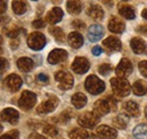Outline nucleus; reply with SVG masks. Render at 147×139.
<instances>
[{
    "mask_svg": "<svg viewBox=\"0 0 147 139\" xmlns=\"http://www.w3.org/2000/svg\"><path fill=\"white\" fill-rule=\"evenodd\" d=\"M111 87L114 92V94H117L120 97L127 96L130 94L131 86L127 82L126 78H121V77H115L111 79Z\"/></svg>",
    "mask_w": 147,
    "mask_h": 139,
    "instance_id": "obj_1",
    "label": "nucleus"
},
{
    "mask_svg": "<svg viewBox=\"0 0 147 139\" xmlns=\"http://www.w3.org/2000/svg\"><path fill=\"white\" fill-rule=\"evenodd\" d=\"M85 88L93 95H98L105 89V84L95 75H91L85 80Z\"/></svg>",
    "mask_w": 147,
    "mask_h": 139,
    "instance_id": "obj_2",
    "label": "nucleus"
},
{
    "mask_svg": "<svg viewBox=\"0 0 147 139\" xmlns=\"http://www.w3.org/2000/svg\"><path fill=\"white\" fill-rule=\"evenodd\" d=\"M45 43H47V38L45 36L42 34V33H38V32H34L28 36L27 38V44L28 47L32 49V50H42L44 47H45Z\"/></svg>",
    "mask_w": 147,
    "mask_h": 139,
    "instance_id": "obj_3",
    "label": "nucleus"
},
{
    "mask_svg": "<svg viewBox=\"0 0 147 139\" xmlns=\"http://www.w3.org/2000/svg\"><path fill=\"white\" fill-rule=\"evenodd\" d=\"M36 103V95L33 93V92H30V90H24L19 97V102L18 105L25 111L32 109Z\"/></svg>",
    "mask_w": 147,
    "mask_h": 139,
    "instance_id": "obj_4",
    "label": "nucleus"
},
{
    "mask_svg": "<svg viewBox=\"0 0 147 139\" xmlns=\"http://www.w3.org/2000/svg\"><path fill=\"white\" fill-rule=\"evenodd\" d=\"M55 80L58 82V84H59V88H61V89H63V90L70 89L74 85V78L69 72H66V71H58V72L55 74Z\"/></svg>",
    "mask_w": 147,
    "mask_h": 139,
    "instance_id": "obj_5",
    "label": "nucleus"
},
{
    "mask_svg": "<svg viewBox=\"0 0 147 139\" xmlns=\"http://www.w3.org/2000/svg\"><path fill=\"white\" fill-rule=\"evenodd\" d=\"M97 122H98V117L92 112H85L80 114L78 118V123L83 128H88V129L94 128L97 124Z\"/></svg>",
    "mask_w": 147,
    "mask_h": 139,
    "instance_id": "obj_6",
    "label": "nucleus"
},
{
    "mask_svg": "<svg viewBox=\"0 0 147 139\" xmlns=\"http://www.w3.org/2000/svg\"><path fill=\"white\" fill-rule=\"evenodd\" d=\"M59 103L58 101V97L55 96V95H49L48 100H45L41 105H38L37 107V113L38 114H47L49 112H52L57 107V105Z\"/></svg>",
    "mask_w": 147,
    "mask_h": 139,
    "instance_id": "obj_7",
    "label": "nucleus"
},
{
    "mask_svg": "<svg viewBox=\"0 0 147 139\" xmlns=\"http://www.w3.org/2000/svg\"><path fill=\"white\" fill-rule=\"evenodd\" d=\"M22 84H23L22 78L19 77L18 75H15V74H11V75L7 76L5 78V80H3L5 87L10 92H17L22 87Z\"/></svg>",
    "mask_w": 147,
    "mask_h": 139,
    "instance_id": "obj_8",
    "label": "nucleus"
},
{
    "mask_svg": "<svg viewBox=\"0 0 147 139\" xmlns=\"http://www.w3.org/2000/svg\"><path fill=\"white\" fill-rule=\"evenodd\" d=\"M71 69L76 72V74H85L87 72V70L90 69V62L86 58L84 57H78L74 60L73 65H71Z\"/></svg>",
    "mask_w": 147,
    "mask_h": 139,
    "instance_id": "obj_9",
    "label": "nucleus"
},
{
    "mask_svg": "<svg viewBox=\"0 0 147 139\" xmlns=\"http://www.w3.org/2000/svg\"><path fill=\"white\" fill-rule=\"evenodd\" d=\"M68 58V53L63 49H55L49 53L48 57V61L51 65H57L60 62H63L66 59Z\"/></svg>",
    "mask_w": 147,
    "mask_h": 139,
    "instance_id": "obj_10",
    "label": "nucleus"
},
{
    "mask_svg": "<svg viewBox=\"0 0 147 139\" xmlns=\"http://www.w3.org/2000/svg\"><path fill=\"white\" fill-rule=\"evenodd\" d=\"M132 65L131 62L129 61L128 59H122L120 61V63L118 65L117 69H115V72L118 75V77H121V78H127L129 75L132 72Z\"/></svg>",
    "mask_w": 147,
    "mask_h": 139,
    "instance_id": "obj_11",
    "label": "nucleus"
},
{
    "mask_svg": "<svg viewBox=\"0 0 147 139\" xmlns=\"http://www.w3.org/2000/svg\"><path fill=\"white\" fill-rule=\"evenodd\" d=\"M111 111V105L109 103L108 100L105 99H102V100H98L94 103V113L97 115V117H102V115H105L108 114Z\"/></svg>",
    "mask_w": 147,
    "mask_h": 139,
    "instance_id": "obj_12",
    "label": "nucleus"
},
{
    "mask_svg": "<svg viewBox=\"0 0 147 139\" xmlns=\"http://www.w3.org/2000/svg\"><path fill=\"white\" fill-rule=\"evenodd\" d=\"M18 118H19V113L16 110L11 109V107H7V109H5L3 111L0 112V119L6 122H9L11 124L17 123Z\"/></svg>",
    "mask_w": 147,
    "mask_h": 139,
    "instance_id": "obj_13",
    "label": "nucleus"
},
{
    "mask_svg": "<svg viewBox=\"0 0 147 139\" xmlns=\"http://www.w3.org/2000/svg\"><path fill=\"white\" fill-rule=\"evenodd\" d=\"M96 135L100 139H114L117 137V130L109 126H100L96 129Z\"/></svg>",
    "mask_w": 147,
    "mask_h": 139,
    "instance_id": "obj_14",
    "label": "nucleus"
},
{
    "mask_svg": "<svg viewBox=\"0 0 147 139\" xmlns=\"http://www.w3.org/2000/svg\"><path fill=\"white\" fill-rule=\"evenodd\" d=\"M130 47L136 54H143V53L146 52L147 50L146 42L140 37H134L130 42Z\"/></svg>",
    "mask_w": 147,
    "mask_h": 139,
    "instance_id": "obj_15",
    "label": "nucleus"
},
{
    "mask_svg": "<svg viewBox=\"0 0 147 139\" xmlns=\"http://www.w3.org/2000/svg\"><path fill=\"white\" fill-rule=\"evenodd\" d=\"M108 27H109V30H110L112 33L119 34V33H122V32L125 31V23H123V20L120 19V18L111 17Z\"/></svg>",
    "mask_w": 147,
    "mask_h": 139,
    "instance_id": "obj_16",
    "label": "nucleus"
},
{
    "mask_svg": "<svg viewBox=\"0 0 147 139\" xmlns=\"http://www.w3.org/2000/svg\"><path fill=\"white\" fill-rule=\"evenodd\" d=\"M103 34L104 30L101 25H92L88 30V38L92 42H97L98 40H101Z\"/></svg>",
    "mask_w": 147,
    "mask_h": 139,
    "instance_id": "obj_17",
    "label": "nucleus"
},
{
    "mask_svg": "<svg viewBox=\"0 0 147 139\" xmlns=\"http://www.w3.org/2000/svg\"><path fill=\"white\" fill-rule=\"evenodd\" d=\"M103 45L110 51H119V50H121V47H122L120 40L114 36H110V37L105 38L103 41Z\"/></svg>",
    "mask_w": 147,
    "mask_h": 139,
    "instance_id": "obj_18",
    "label": "nucleus"
},
{
    "mask_svg": "<svg viewBox=\"0 0 147 139\" xmlns=\"http://www.w3.org/2000/svg\"><path fill=\"white\" fill-rule=\"evenodd\" d=\"M63 17V11L58 8V7H55L53 9H51L48 15H47V20L50 23V24H57L59 23Z\"/></svg>",
    "mask_w": 147,
    "mask_h": 139,
    "instance_id": "obj_19",
    "label": "nucleus"
},
{
    "mask_svg": "<svg viewBox=\"0 0 147 139\" xmlns=\"http://www.w3.org/2000/svg\"><path fill=\"white\" fill-rule=\"evenodd\" d=\"M68 42L71 45V48L79 49L83 45V43H84V38H83V36H82L80 33L73 32V33H70V34L68 35Z\"/></svg>",
    "mask_w": 147,
    "mask_h": 139,
    "instance_id": "obj_20",
    "label": "nucleus"
},
{
    "mask_svg": "<svg viewBox=\"0 0 147 139\" xmlns=\"http://www.w3.org/2000/svg\"><path fill=\"white\" fill-rule=\"evenodd\" d=\"M87 15L93 19H102L104 16V11L98 5H91L87 8Z\"/></svg>",
    "mask_w": 147,
    "mask_h": 139,
    "instance_id": "obj_21",
    "label": "nucleus"
},
{
    "mask_svg": "<svg viewBox=\"0 0 147 139\" xmlns=\"http://www.w3.org/2000/svg\"><path fill=\"white\" fill-rule=\"evenodd\" d=\"M17 67H18L19 70H22V71H24V72H28V71H31V70L33 69L34 62H33L32 59L24 57V58L18 59V61H17Z\"/></svg>",
    "mask_w": 147,
    "mask_h": 139,
    "instance_id": "obj_22",
    "label": "nucleus"
},
{
    "mask_svg": "<svg viewBox=\"0 0 147 139\" xmlns=\"http://www.w3.org/2000/svg\"><path fill=\"white\" fill-rule=\"evenodd\" d=\"M11 7H13V10H14V13L16 15H23V14H25L26 10H27V8H28L26 0H14Z\"/></svg>",
    "mask_w": 147,
    "mask_h": 139,
    "instance_id": "obj_23",
    "label": "nucleus"
},
{
    "mask_svg": "<svg viewBox=\"0 0 147 139\" xmlns=\"http://www.w3.org/2000/svg\"><path fill=\"white\" fill-rule=\"evenodd\" d=\"M123 110L129 117H138L139 115V106L137 105V103H135L132 101L126 102L123 104Z\"/></svg>",
    "mask_w": 147,
    "mask_h": 139,
    "instance_id": "obj_24",
    "label": "nucleus"
},
{
    "mask_svg": "<svg viewBox=\"0 0 147 139\" xmlns=\"http://www.w3.org/2000/svg\"><path fill=\"white\" fill-rule=\"evenodd\" d=\"M71 103L76 109H82L87 103V97L83 93H76L71 97Z\"/></svg>",
    "mask_w": 147,
    "mask_h": 139,
    "instance_id": "obj_25",
    "label": "nucleus"
},
{
    "mask_svg": "<svg viewBox=\"0 0 147 139\" xmlns=\"http://www.w3.org/2000/svg\"><path fill=\"white\" fill-rule=\"evenodd\" d=\"M132 92L137 96L145 95L147 93V83L144 80H137L132 85Z\"/></svg>",
    "mask_w": 147,
    "mask_h": 139,
    "instance_id": "obj_26",
    "label": "nucleus"
},
{
    "mask_svg": "<svg viewBox=\"0 0 147 139\" xmlns=\"http://www.w3.org/2000/svg\"><path fill=\"white\" fill-rule=\"evenodd\" d=\"M119 14L126 19H134L136 16L134 8L129 5H120L119 6Z\"/></svg>",
    "mask_w": 147,
    "mask_h": 139,
    "instance_id": "obj_27",
    "label": "nucleus"
},
{
    "mask_svg": "<svg viewBox=\"0 0 147 139\" xmlns=\"http://www.w3.org/2000/svg\"><path fill=\"white\" fill-rule=\"evenodd\" d=\"M67 9L71 15H78L82 11V1L80 0H68Z\"/></svg>",
    "mask_w": 147,
    "mask_h": 139,
    "instance_id": "obj_28",
    "label": "nucleus"
},
{
    "mask_svg": "<svg viewBox=\"0 0 147 139\" xmlns=\"http://www.w3.org/2000/svg\"><path fill=\"white\" fill-rule=\"evenodd\" d=\"M132 134L136 139H147V124H138Z\"/></svg>",
    "mask_w": 147,
    "mask_h": 139,
    "instance_id": "obj_29",
    "label": "nucleus"
},
{
    "mask_svg": "<svg viewBox=\"0 0 147 139\" xmlns=\"http://www.w3.org/2000/svg\"><path fill=\"white\" fill-rule=\"evenodd\" d=\"M69 137L71 139H87L88 132L84 128H77L69 132Z\"/></svg>",
    "mask_w": 147,
    "mask_h": 139,
    "instance_id": "obj_30",
    "label": "nucleus"
},
{
    "mask_svg": "<svg viewBox=\"0 0 147 139\" xmlns=\"http://www.w3.org/2000/svg\"><path fill=\"white\" fill-rule=\"evenodd\" d=\"M49 32L55 36V38L58 41V42H63L65 38H66V37H65L63 31H62L61 28H59V27H51V28L49 30Z\"/></svg>",
    "mask_w": 147,
    "mask_h": 139,
    "instance_id": "obj_31",
    "label": "nucleus"
},
{
    "mask_svg": "<svg viewBox=\"0 0 147 139\" xmlns=\"http://www.w3.org/2000/svg\"><path fill=\"white\" fill-rule=\"evenodd\" d=\"M3 33L7 35V36H9V37H17L18 34L22 32L20 30H19L18 27H16V26H13V27H3Z\"/></svg>",
    "mask_w": 147,
    "mask_h": 139,
    "instance_id": "obj_32",
    "label": "nucleus"
},
{
    "mask_svg": "<svg viewBox=\"0 0 147 139\" xmlns=\"http://www.w3.org/2000/svg\"><path fill=\"white\" fill-rule=\"evenodd\" d=\"M43 131L45 135L50 136V137H55L58 135V129L57 127L52 126V124H45L44 128H43Z\"/></svg>",
    "mask_w": 147,
    "mask_h": 139,
    "instance_id": "obj_33",
    "label": "nucleus"
},
{
    "mask_svg": "<svg viewBox=\"0 0 147 139\" xmlns=\"http://www.w3.org/2000/svg\"><path fill=\"white\" fill-rule=\"evenodd\" d=\"M113 124H114L115 127H118L119 129H126V127H127V122L125 121L121 117L114 118V119H113Z\"/></svg>",
    "mask_w": 147,
    "mask_h": 139,
    "instance_id": "obj_34",
    "label": "nucleus"
},
{
    "mask_svg": "<svg viewBox=\"0 0 147 139\" xmlns=\"http://www.w3.org/2000/svg\"><path fill=\"white\" fill-rule=\"evenodd\" d=\"M19 138V132L18 130H11L7 134H5L3 136H1L0 139H18Z\"/></svg>",
    "mask_w": 147,
    "mask_h": 139,
    "instance_id": "obj_35",
    "label": "nucleus"
},
{
    "mask_svg": "<svg viewBox=\"0 0 147 139\" xmlns=\"http://www.w3.org/2000/svg\"><path fill=\"white\" fill-rule=\"evenodd\" d=\"M111 70H112V67H111L109 63H103V65H101L98 67V72L101 75H108Z\"/></svg>",
    "mask_w": 147,
    "mask_h": 139,
    "instance_id": "obj_36",
    "label": "nucleus"
},
{
    "mask_svg": "<svg viewBox=\"0 0 147 139\" xmlns=\"http://www.w3.org/2000/svg\"><path fill=\"white\" fill-rule=\"evenodd\" d=\"M138 67H139V71L142 72V75L147 78V61H142V62H139V66H138Z\"/></svg>",
    "mask_w": 147,
    "mask_h": 139,
    "instance_id": "obj_37",
    "label": "nucleus"
},
{
    "mask_svg": "<svg viewBox=\"0 0 147 139\" xmlns=\"http://www.w3.org/2000/svg\"><path fill=\"white\" fill-rule=\"evenodd\" d=\"M37 80H38L40 83H42V84H48V82H49V76L45 75V74H40V75H37Z\"/></svg>",
    "mask_w": 147,
    "mask_h": 139,
    "instance_id": "obj_38",
    "label": "nucleus"
},
{
    "mask_svg": "<svg viewBox=\"0 0 147 139\" xmlns=\"http://www.w3.org/2000/svg\"><path fill=\"white\" fill-rule=\"evenodd\" d=\"M73 26L75 27V28H78V30H84V28H85V24H84L82 20H78V19L74 20Z\"/></svg>",
    "mask_w": 147,
    "mask_h": 139,
    "instance_id": "obj_39",
    "label": "nucleus"
},
{
    "mask_svg": "<svg viewBox=\"0 0 147 139\" xmlns=\"http://www.w3.org/2000/svg\"><path fill=\"white\" fill-rule=\"evenodd\" d=\"M44 25H45V23L41 18H38V19L33 22V27H35V28H42V27H44Z\"/></svg>",
    "mask_w": 147,
    "mask_h": 139,
    "instance_id": "obj_40",
    "label": "nucleus"
},
{
    "mask_svg": "<svg viewBox=\"0 0 147 139\" xmlns=\"http://www.w3.org/2000/svg\"><path fill=\"white\" fill-rule=\"evenodd\" d=\"M102 51H103V50H102V48H101V47H98V45L94 47V48L92 49V52H93L94 55H100V54L102 53Z\"/></svg>",
    "mask_w": 147,
    "mask_h": 139,
    "instance_id": "obj_41",
    "label": "nucleus"
},
{
    "mask_svg": "<svg viewBox=\"0 0 147 139\" xmlns=\"http://www.w3.org/2000/svg\"><path fill=\"white\" fill-rule=\"evenodd\" d=\"M7 67H8V61H7L6 59H2V58H0V70L6 69Z\"/></svg>",
    "mask_w": 147,
    "mask_h": 139,
    "instance_id": "obj_42",
    "label": "nucleus"
},
{
    "mask_svg": "<svg viewBox=\"0 0 147 139\" xmlns=\"http://www.w3.org/2000/svg\"><path fill=\"white\" fill-rule=\"evenodd\" d=\"M6 9H7V5H6V2H5L3 0H0V15L3 14V13L6 11Z\"/></svg>",
    "mask_w": 147,
    "mask_h": 139,
    "instance_id": "obj_43",
    "label": "nucleus"
},
{
    "mask_svg": "<svg viewBox=\"0 0 147 139\" xmlns=\"http://www.w3.org/2000/svg\"><path fill=\"white\" fill-rule=\"evenodd\" d=\"M28 139H47V138L43 137V136H41V135H38V134H31Z\"/></svg>",
    "mask_w": 147,
    "mask_h": 139,
    "instance_id": "obj_44",
    "label": "nucleus"
},
{
    "mask_svg": "<svg viewBox=\"0 0 147 139\" xmlns=\"http://www.w3.org/2000/svg\"><path fill=\"white\" fill-rule=\"evenodd\" d=\"M138 32L147 35V26H140V28H138Z\"/></svg>",
    "mask_w": 147,
    "mask_h": 139,
    "instance_id": "obj_45",
    "label": "nucleus"
},
{
    "mask_svg": "<svg viewBox=\"0 0 147 139\" xmlns=\"http://www.w3.org/2000/svg\"><path fill=\"white\" fill-rule=\"evenodd\" d=\"M3 50H2V36L0 35V54H2Z\"/></svg>",
    "mask_w": 147,
    "mask_h": 139,
    "instance_id": "obj_46",
    "label": "nucleus"
},
{
    "mask_svg": "<svg viewBox=\"0 0 147 139\" xmlns=\"http://www.w3.org/2000/svg\"><path fill=\"white\" fill-rule=\"evenodd\" d=\"M142 16H143V17H144L147 20V8L143 10V13H142Z\"/></svg>",
    "mask_w": 147,
    "mask_h": 139,
    "instance_id": "obj_47",
    "label": "nucleus"
},
{
    "mask_svg": "<svg viewBox=\"0 0 147 139\" xmlns=\"http://www.w3.org/2000/svg\"><path fill=\"white\" fill-rule=\"evenodd\" d=\"M145 115H146V118H147V106H146V109H145Z\"/></svg>",
    "mask_w": 147,
    "mask_h": 139,
    "instance_id": "obj_48",
    "label": "nucleus"
},
{
    "mask_svg": "<svg viewBox=\"0 0 147 139\" xmlns=\"http://www.w3.org/2000/svg\"><path fill=\"white\" fill-rule=\"evenodd\" d=\"M1 129H2V127H1V124H0V131H1Z\"/></svg>",
    "mask_w": 147,
    "mask_h": 139,
    "instance_id": "obj_49",
    "label": "nucleus"
},
{
    "mask_svg": "<svg viewBox=\"0 0 147 139\" xmlns=\"http://www.w3.org/2000/svg\"><path fill=\"white\" fill-rule=\"evenodd\" d=\"M104 1H108V0H104Z\"/></svg>",
    "mask_w": 147,
    "mask_h": 139,
    "instance_id": "obj_50",
    "label": "nucleus"
},
{
    "mask_svg": "<svg viewBox=\"0 0 147 139\" xmlns=\"http://www.w3.org/2000/svg\"><path fill=\"white\" fill-rule=\"evenodd\" d=\"M33 1H36V0H33Z\"/></svg>",
    "mask_w": 147,
    "mask_h": 139,
    "instance_id": "obj_51",
    "label": "nucleus"
}]
</instances>
